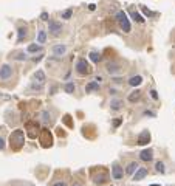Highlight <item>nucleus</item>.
Returning a JSON list of instances; mask_svg holds the SVG:
<instances>
[{
	"instance_id": "1",
	"label": "nucleus",
	"mask_w": 175,
	"mask_h": 186,
	"mask_svg": "<svg viewBox=\"0 0 175 186\" xmlns=\"http://www.w3.org/2000/svg\"><path fill=\"white\" fill-rule=\"evenodd\" d=\"M25 144V132L22 129L12 130V134L9 135V146L12 151H19L22 149V146Z\"/></svg>"
},
{
	"instance_id": "2",
	"label": "nucleus",
	"mask_w": 175,
	"mask_h": 186,
	"mask_svg": "<svg viewBox=\"0 0 175 186\" xmlns=\"http://www.w3.org/2000/svg\"><path fill=\"white\" fill-rule=\"evenodd\" d=\"M91 180H93V183H96V184H104V183L109 181V172H107L105 169L93 171L91 172Z\"/></svg>"
},
{
	"instance_id": "3",
	"label": "nucleus",
	"mask_w": 175,
	"mask_h": 186,
	"mask_svg": "<svg viewBox=\"0 0 175 186\" xmlns=\"http://www.w3.org/2000/svg\"><path fill=\"white\" fill-rule=\"evenodd\" d=\"M76 73L81 75V76H87V75L91 73V67L88 65L87 59H84V58L78 59V62H76Z\"/></svg>"
},
{
	"instance_id": "4",
	"label": "nucleus",
	"mask_w": 175,
	"mask_h": 186,
	"mask_svg": "<svg viewBox=\"0 0 175 186\" xmlns=\"http://www.w3.org/2000/svg\"><path fill=\"white\" fill-rule=\"evenodd\" d=\"M116 20H118V23H119V26H121V30H123L124 33H130L132 26H130V22H129L127 14H126L124 11H118V14H116Z\"/></svg>"
},
{
	"instance_id": "5",
	"label": "nucleus",
	"mask_w": 175,
	"mask_h": 186,
	"mask_svg": "<svg viewBox=\"0 0 175 186\" xmlns=\"http://www.w3.org/2000/svg\"><path fill=\"white\" fill-rule=\"evenodd\" d=\"M39 141L42 143L44 148H50V146H53L51 132L48 129H40V132H39Z\"/></svg>"
},
{
	"instance_id": "6",
	"label": "nucleus",
	"mask_w": 175,
	"mask_h": 186,
	"mask_svg": "<svg viewBox=\"0 0 175 186\" xmlns=\"http://www.w3.org/2000/svg\"><path fill=\"white\" fill-rule=\"evenodd\" d=\"M25 127H26V134H28V137H30V138H36V137H37V134L40 132L39 124H37L36 121H28V123L25 124Z\"/></svg>"
},
{
	"instance_id": "7",
	"label": "nucleus",
	"mask_w": 175,
	"mask_h": 186,
	"mask_svg": "<svg viewBox=\"0 0 175 186\" xmlns=\"http://www.w3.org/2000/svg\"><path fill=\"white\" fill-rule=\"evenodd\" d=\"M48 31L51 34H54V36H59L61 31H62V23L58 22V20H50L48 22Z\"/></svg>"
},
{
	"instance_id": "8",
	"label": "nucleus",
	"mask_w": 175,
	"mask_h": 186,
	"mask_svg": "<svg viewBox=\"0 0 175 186\" xmlns=\"http://www.w3.org/2000/svg\"><path fill=\"white\" fill-rule=\"evenodd\" d=\"M112 177H113V180H121L124 177V169L118 163H113V166H112Z\"/></svg>"
},
{
	"instance_id": "9",
	"label": "nucleus",
	"mask_w": 175,
	"mask_h": 186,
	"mask_svg": "<svg viewBox=\"0 0 175 186\" xmlns=\"http://www.w3.org/2000/svg\"><path fill=\"white\" fill-rule=\"evenodd\" d=\"M105 68H107V71H109L112 76H115V75H119L121 73V70H123V68H121V65L118 64V62H109V64H107L105 65Z\"/></svg>"
},
{
	"instance_id": "10",
	"label": "nucleus",
	"mask_w": 175,
	"mask_h": 186,
	"mask_svg": "<svg viewBox=\"0 0 175 186\" xmlns=\"http://www.w3.org/2000/svg\"><path fill=\"white\" fill-rule=\"evenodd\" d=\"M147 143H150V132L149 130H143L141 134L138 135V138H137V144L144 146Z\"/></svg>"
},
{
	"instance_id": "11",
	"label": "nucleus",
	"mask_w": 175,
	"mask_h": 186,
	"mask_svg": "<svg viewBox=\"0 0 175 186\" xmlns=\"http://www.w3.org/2000/svg\"><path fill=\"white\" fill-rule=\"evenodd\" d=\"M147 174H149V171H147V168H138L137 171H135V174H133V181H140V180H143Z\"/></svg>"
},
{
	"instance_id": "12",
	"label": "nucleus",
	"mask_w": 175,
	"mask_h": 186,
	"mask_svg": "<svg viewBox=\"0 0 175 186\" xmlns=\"http://www.w3.org/2000/svg\"><path fill=\"white\" fill-rule=\"evenodd\" d=\"M12 76V68L9 67L8 64L2 65V68H0V79H8Z\"/></svg>"
},
{
	"instance_id": "13",
	"label": "nucleus",
	"mask_w": 175,
	"mask_h": 186,
	"mask_svg": "<svg viewBox=\"0 0 175 186\" xmlns=\"http://www.w3.org/2000/svg\"><path fill=\"white\" fill-rule=\"evenodd\" d=\"M51 51L54 53L56 56H64L65 55V51H67V45H64V44H58V45H54L51 48Z\"/></svg>"
},
{
	"instance_id": "14",
	"label": "nucleus",
	"mask_w": 175,
	"mask_h": 186,
	"mask_svg": "<svg viewBox=\"0 0 175 186\" xmlns=\"http://www.w3.org/2000/svg\"><path fill=\"white\" fill-rule=\"evenodd\" d=\"M140 158H141L143 161H150L152 158H154V152H152V149H144V151H141Z\"/></svg>"
},
{
	"instance_id": "15",
	"label": "nucleus",
	"mask_w": 175,
	"mask_h": 186,
	"mask_svg": "<svg viewBox=\"0 0 175 186\" xmlns=\"http://www.w3.org/2000/svg\"><path fill=\"white\" fill-rule=\"evenodd\" d=\"M129 84H130L132 87H138V85H141V84H143V78H141L140 75L132 76V78L129 79Z\"/></svg>"
},
{
	"instance_id": "16",
	"label": "nucleus",
	"mask_w": 175,
	"mask_h": 186,
	"mask_svg": "<svg viewBox=\"0 0 175 186\" xmlns=\"http://www.w3.org/2000/svg\"><path fill=\"white\" fill-rule=\"evenodd\" d=\"M140 168V164L137 163V161H132L129 166H127V169H126V174H129V175H133L135 174V171Z\"/></svg>"
},
{
	"instance_id": "17",
	"label": "nucleus",
	"mask_w": 175,
	"mask_h": 186,
	"mask_svg": "<svg viewBox=\"0 0 175 186\" xmlns=\"http://www.w3.org/2000/svg\"><path fill=\"white\" fill-rule=\"evenodd\" d=\"M130 16H132V19H133V20L138 22V23H143V22H144V17L140 14V12H137L135 9H130Z\"/></svg>"
},
{
	"instance_id": "18",
	"label": "nucleus",
	"mask_w": 175,
	"mask_h": 186,
	"mask_svg": "<svg viewBox=\"0 0 175 186\" xmlns=\"http://www.w3.org/2000/svg\"><path fill=\"white\" fill-rule=\"evenodd\" d=\"M110 109L112 110H121V109H123V101H121V99H112Z\"/></svg>"
},
{
	"instance_id": "19",
	"label": "nucleus",
	"mask_w": 175,
	"mask_h": 186,
	"mask_svg": "<svg viewBox=\"0 0 175 186\" xmlns=\"http://www.w3.org/2000/svg\"><path fill=\"white\" fill-rule=\"evenodd\" d=\"M140 98H141V91L140 90H133L130 95H129V101L130 102H137Z\"/></svg>"
},
{
	"instance_id": "20",
	"label": "nucleus",
	"mask_w": 175,
	"mask_h": 186,
	"mask_svg": "<svg viewBox=\"0 0 175 186\" xmlns=\"http://www.w3.org/2000/svg\"><path fill=\"white\" fill-rule=\"evenodd\" d=\"M88 58H90V61H91V62H95V64H98V62L102 59L101 53H98V51H91L90 55H88Z\"/></svg>"
},
{
	"instance_id": "21",
	"label": "nucleus",
	"mask_w": 175,
	"mask_h": 186,
	"mask_svg": "<svg viewBox=\"0 0 175 186\" xmlns=\"http://www.w3.org/2000/svg\"><path fill=\"white\" fill-rule=\"evenodd\" d=\"M26 51L28 53H37V51H42V45H39V44H31L26 47Z\"/></svg>"
},
{
	"instance_id": "22",
	"label": "nucleus",
	"mask_w": 175,
	"mask_h": 186,
	"mask_svg": "<svg viewBox=\"0 0 175 186\" xmlns=\"http://www.w3.org/2000/svg\"><path fill=\"white\" fill-rule=\"evenodd\" d=\"M45 41H47V33H45L44 30H40V31L37 33V44L42 45V44H45Z\"/></svg>"
},
{
	"instance_id": "23",
	"label": "nucleus",
	"mask_w": 175,
	"mask_h": 186,
	"mask_svg": "<svg viewBox=\"0 0 175 186\" xmlns=\"http://www.w3.org/2000/svg\"><path fill=\"white\" fill-rule=\"evenodd\" d=\"M26 34H28V30H26V26H20V28H19V37H17V42H22L23 39L26 37Z\"/></svg>"
},
{
	"instance_id": "24",
	"label": "nucleus",
	"mask_w": 175,
	"mask_h": 186,
	"mask_svg": "<svg viewBox=\"0 0 175 186\" xmlns=\"http://www.w3.org/2000/svg\"><path fill=\"white\" fill-rule=\"evenodd\" d=\"M34 78L37 79L39 82H42V84L45 82V79H47V78H45V73H44V70H37V71L34 73Z\"/></svg>"
},
{
	"instance_id": "25",
	"label": "nucleus",
	"mask_w": 175,
	"mask_h": 186,
	"mask_svg": "<svg viewBox=\"0 0 175 186\" xmlns=\"http://www.w3.org/2000/svg\"><path fill=\"white\" fill-rule=\"evenodd\" d=\"M91 90H99V82H96V81H91L87 87H85V91L87 93H90Z\"/></svg>"
},
{
	"instance_id": "26",
	"label": "nucleus",
	"mask_w": 175,
	"mask_h": 186,
	"mask_svg": "<svg viewBox=\"0 0 175 186\" xmlns=\"http://www.w3.org/2000/svg\"><path fill=\"white\" fill-rule=\"evenodd\" d=\"M155 169H157V172H160V174H164V172H166V168H164V163L163 161H157Z\"/></svg>"
},
{
	"instance_id": "27",
	"label": "nucleus",
	"mask_w": 175,
	"mask_h": 186,
	"mask_svg": "<svg viewBox=\"0 0 175 186\" xmlns=\"http://www.w3.org/2000/svg\"><path fill=\"white\" fill-rule=\"evenodd\" d=\"M74 88H76V87H74V82H67V84L64 85V90H65L67 93H73Z\"/></svg>"
},
{
	"instance_id": "28",
	"label": "nucleus",
	"mask_w": 175,
	"mask_h": 186,
	"mask_svg": "<svg viewBox=\"0 0 175 186\" xmlns=\"http://www.w3.org/2000/svg\"><path fill=\"white\" fill-rule=\"evenodd\" d=\"M62 19H71V16H73V9L71 8H68V9H65V11H62Z\"/></svg>"
},
{
	"instance_id": "29",
	"label": "nucleus",
	"mask_w": 175,
	"mask_h": 186,
	"mask_svg": "<svg viewBox=\"0 0 175 186\" xmlns=\"http://www.w3.org/2000/svg\"><path fill=\"white\" fill-rule=\"evenodd\" d=\"M141 9H143V12H144V14H146L147 17H155V16H157L155 12H152L150 9H147L146 6H141Z\"/></svg>"
},
{
	"instance_id": "30",
	"label": "nucleus",
	"mask_w": 175,
	"mask_h": 186,
	"mask_svg": "<svg viewBox=\"0 0 175 186\" xmlns=\"http://www.w3.org/2000/svg\"><path fill=\"white\" fill-rule=\"evenodd\" d=\"M42 116H44V118H42V119H44V123H48V121H51V115H50L48 112H44V113H42Z\"/></svg>"
},
{
	"instance_id": "31",
	"label": "nucleus",
	"mask_w": 175,
	"mask_h": 186,
	"mask_svg": "<svg viewBox=\"0 0 175 186\" xmlns=\"http://www.w3.org/2000/svg\"><path fill=\"white\" fill-rule=\"evenodd\" d=\"M26 58H28V56H25L23 53H20V55H17V56H16V59H17V61H25Z\"/></svg>"
},
{
	"instance_id": "32",
	"label": "nucleus",
	"mask_w": 175,
	"mask_h": 186,
	"mask_svg": "<svg viewBox=\"0 0 175 186\" xmlns=\"http://www.w3.org/2000/svg\"><path fill=\"white\" fill-rule=\"evenodd\" d=\"M150 96H152L154 99H158V93H157V90H150Z\"/></svg>"
},
{
	"instance_id": "33",
	"label": "nucleus",
	"mask_w": 175,
	"mask_h": 186,
	"mask_svg": "<svg viewBox=\"0 0 175 186\" xmlns=\"http://www.w3.org/2000/svg\"><path fill=\"white\" fill-rule=\"evenodd\" d=\"M3 149H5V140L0 137V151H3Z\"/></svg>"
},
{
	"instance_id": "34",
	"label": "nucleus",
	"mask_w": 175,
	"mask_h": 186,
	"mask_svg": "<svg viewBox=\"0 0 175 186\" xmlns=\"http://www.w3.org/2000/svg\"><path fill=\"white\" fill-rule=\"evenodd\" d=\"M51 186H67V184H65V181H56V183H53Z\"/></svg>"
},
{
	"instance_id": "35",
	"label": "nucleus",
	"mask_w": 175,
	"mask_h": 186,
	"mask_svg": "<svg viewBox=\"0 0 175 186\" xmlns=\"http://www.w3.org/2000/svg\"><path fill=\"white\" fill-rule=\"evenodd\" d=\"M88 9H90V11H95V9H96V5H95V3H90V5H88Z\"/></svg>"
},
{
	"instance_id": "36",
	"label": "nucleus",
	"mask_w": 175,
	"mask_h": 186,
	"mask_svg": "<svg viewBox=\"0 0 175 186\" xmlns=\"http://www.w3.org/2000/svg\"><path fill=\"white\" fill-rule=\"evenodd\" d=\"M40 19H42V20H48V14H47V12H42V16H40Z\"/></svg>"
},
{
	"instance_id": "37",
	"label": "nucleus",
	"mask_w": 175,
	"mask_h": 186,
	"mask_svg": "<svg viewBox=\"0 0 175 186\" xmlns=\"http://www.w3.org/2000/svg\"><path fill=\"white\" fill-rule=\"evenodd\" d=\"M33 61H34V62H40V61H42V55H40V56H36Z\"/></svg>"
},
{
	"instance_id": "38",
	"label": "nucleus",
	"mask_w": 175,
	"mask_h": 186,
	"mask_svg": "<svg viewBox=\"0 0 175 186\" xmlns=\"http://www.w3.org/2000/svg\"><path fill=\"white\" fill-rule=\"evenodd\" d=\"M144 115H149V116H155V113H154V112H150V110H146V112H144Z\"/></svg>"
},
{
	"instance_id": "39",
	"label": "nucleus",
	"mask_w": 175,
	"mask_h": 186,
	"mask_svg": "<svg viewBox=\"0 0 175 186\" xmlns=\"http://www.w3.org/2000/svg\"><path fill=\"white\" fill-rule=\"evenodd\" d=\"M119 124H121V119H116V121H115V123H113V126H115V127H118V126H119Z\"/></svg>"
},
{
	"instance_id": "40",
	"label": "nucleus",
	"mask_w": 175,
	"mask_h": 186,
	"mask_svg": "<svg viewBox=\"0 0 175 186\" xmlns=\"http://www.w3.org/2000/svg\"><path fill=\"white\" fill-rule=\"evenodd\" d=\"M71 186H84V184H82V183H81V181H74V183H73Z\"/></svg>"
},
{
	"instance_id": "41",
	"label": "nucleus",
	"mask_w": 175,
	"mask_h": 186,
	"mask_svg": "<svg viewBox=\"0 0 175 186\" xmlns=\"http://www.w3.org/2000/svg\"><path fill=\"white\" fill-rule=\"evenodd\" d=\"M95 81H96V82H101V81H102V78H101V76H96Z\"/></svg>"
},
{
	"instance_id": "42",
	"label": "nucleus",
	"mask_w": 175,
	"mask_h": 186,
	"mask_svg": "<svg viewBox=\"0 0 175 186\" xmlns=\"http://www.w3.org/2000/svg\"><path fill=\"white\" fill-rule=\"evenodd\" d=\"M26 186H33V184H26Z\"/></svg>"
}]
</instances>
